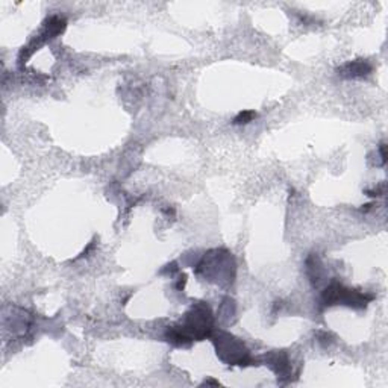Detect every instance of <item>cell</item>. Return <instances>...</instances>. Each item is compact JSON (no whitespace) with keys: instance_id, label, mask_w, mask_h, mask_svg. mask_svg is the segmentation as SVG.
I'll return each mask as SVG.
<instances>
[{"instance_id":"1","label":"cell","mask_w":388,"mask_h":388,"mask_svg":"<svg viewBox=\"0 0 388 388\" xmlns=\"http://www.w3.org/2000/svg\"><path fill=\"white\" fill-rule=\"evenodd\" d=\"M343 71L344 73H341V75L349 76V78H362V76L369 75V73L372 71V67L366 63V61H355V63L346 64L343 67Z\"/></svg>"},{"instance_id":"2","label":"cell","mask_w":388,"mask_h":388,"mask_svg":"<svg viewBox=\"0 0 388 388\" xmlns=\"http://www.w3.org/2000/svg\"><path fill=\"white\" fill-rule=\"evenodd\" d=\"M253 117H257V113H253V111H242V113H240L234 118V123L235 125H246V123H249V121H252Z\"/></svg>"}]
</instances>
